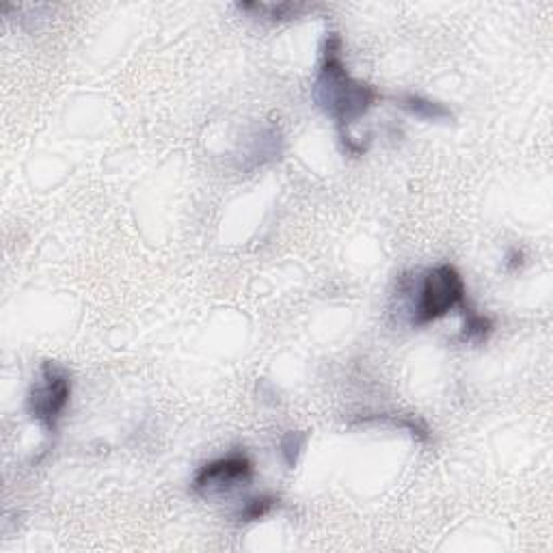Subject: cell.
Masks as SVG:
<instances>
[{"label": "cell", "mask_w": 553, "mask_h": 553, "mask_svg": "<svg viewBox=\"0 0 553 553\" xmlns=\"http://www.w3.org/2000/svg\"><path fill=\"white\" fill-rule=\"evenodd\" d=\"M279 506V497L272 495V493H264V495H255L251 497L249 502L245 504L243 508L238 510L236 519L238 523H254V521H260L268 517Z\"/></svg>", "instance_id": "30bf717a"}, {"label": "cell", "mask_w": 553, "mask_h": 553, "mask_svg": "<svg viewBox=\"0 0 553 553\" xmlns=\"http://www.w3.org/2000/svg\"><path fill=\"white\" fill-rule=\"evenodd\" d=\"M311 95L318 109L335 121L337 138L348 137V128L363 120L380 100L374 85L351 76L343 63V41L335 31L326 33L322 41L318 74Z\"/></svg>", "instance_id": "6da1fadb"}, {"label": "cell", "mask_w": 553, "mask_h": 553, "mask_svg": "<svg viewBox=\"0 0 553 553\" xmlns=\"http://www.w3.org/2000/svg\"><path fill=\"white\" fill-rule=\"evenodd\" d=\"M69 400H72V374L57 361H44L40 372L31 385L26 411L31 420L40 424L44 433L52 434L58 422L66 415Z\"/></svg>", "instance_id": "3957f363"}, {"label": "cell", "mask_w": 553, "mask_h": 553, "mask_svg": "<svg viewBox=\"0 0 553 553\" xmlns=\"http://www.w3.org/2000/svg\"><path fill=\"white\" fill-rule=\"evenodd\" d=\"M525 266V254L521 249H510L506 255V262H504V268H506V272H519L521 268Z\"/></svg>", "instance_id": "7c38bea8"}, {"label": "cell", "mask_w": 553, "mask_h": 553, "mask_svg": "<svg viewBox=\"0 0 553 553\" xmlns=\"http://www.w3.org/2000/svg\"><path fill=\"white\" fill-rule=\"evenodd\" d=\"M354 424H361V426H391L396 431H405L409 433L413 439H417L420 443H426L431 439V428L426 426V422L420 420V417L413 415H370V417H357Z\"/></svg>", "instance_id": "8992f818"}, {"label": "cell", "mask_w": 553, "mask_h": 553, "mask_svg": "<svg viewBox=\"0 0 553 553\" xmlns=\"http://www.w3.org/2000/svg\"><path fill=\"white\" fill-rule=\"evenodd\" d=\"M254 477V460L245 452H232L201 465L192 476V491L197 495H219L246 485Z\"/></svg>", "instance_id": "277c9868"}, {"label": "cell", "mask_w": 553, "mask_h": 553, "mask_svg": "<svg viewBox=\"0 0 553 553\" xmlns=\"http://www.w3.org/2000/svg\"><path fill=\"white\" fill-rule=\"evenodd\" d=\"M409 311L413 326H426L467 305V286L459 268L439 264L424 272L420 281L409 277Z\"/></svg>", "instance_id": "7a4b0ae2"}, {"label": "cell", "mask_w": 553, "mask_h": 553, "mask_svg": "<svg viewBox=\"0 0 553 553\" xmlns=\"http://www.w3.org/2000/svg\"><path fill=\"white\" fill-rule=\"evenodd\" d=\"M238 9L240 12H255L268 20H275V22L300 18L303 13L311 12L309 4L303 3H240Z\"/></svg>", "instance_id": "ba28073f"}, {"label": "cell", "mask_w": 553, "mask_h": 553, "mask_svg": "<svg viewBox=\"0 0 553 553\" xmlns=\"http://www.w3.org/2000/svg\"><path fill=\"white\" fill-rule=\"evenodd\" d=\"M396 104L405 112H409L411 117L426 123H448L454 120V112L450 111V106L420 94H402L400 98L396 100Z\"/></svg>", "instance_id": "5b68a950"}, {"label": "cell", "mask_w": 553, "mask_h": 553, "mask_svg": "<svg viewBox=\"0 0 553 553\" xmlns=\"http://www.w3.org/2000/svg\"><path fill=\"white\" fill-rule=\"evenodd\" d=\"M309 434L305 431H288L279 442V454H281L283 463L288 469H294L299 465V459L303 456L305 448H308Z\"/></svg>", "instance_id": "8fae6325"}, {"label": "cell", "mask_w": 553, "mask_h": 553, "mask_svg": "<svg viewBox=\"0 0 553 553\" xmlns=\"http://www.w3.org/2000/svg\"><path fill=\"white\" fill-rule=\"evenodd\" d=\"M460 311H463L465 316L463 331H460V342L469 343V346H482V343H486L488 337H491L493 331H495V322H493L491 316L477 314V311L471 309L469 305H465Z\"/></svg>", "instance_id": "52a82bcc"}, {"label": "cell", "mask_w": 553, "mask_h": 553, "mask_svg": "<svg viewBox=\"0 0 553 553\" xmlns=\"http://www.w3.org/2000/svg\"><path fill=\"white\" fill-rule=\"evenodd\" d=\"M279 154H281V134H279L275 126H271L255 138L254 149L249 152V158H254L255 169V166H262L268 163V160L279 158Z\"/></svg>", "instance_id": "9c48e42d"}]
</instances>
